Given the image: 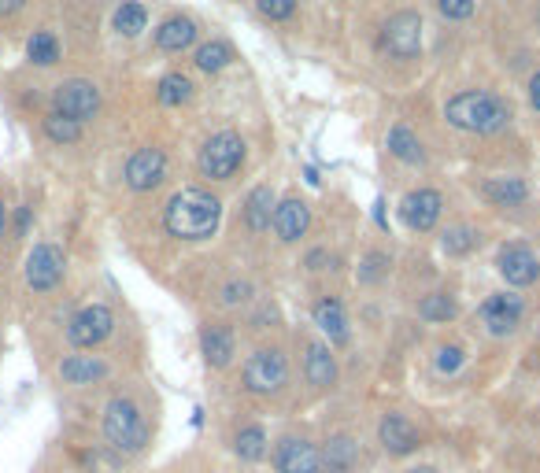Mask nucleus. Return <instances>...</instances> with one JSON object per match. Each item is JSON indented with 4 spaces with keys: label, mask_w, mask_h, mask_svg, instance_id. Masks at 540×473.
Masks as SVG:
<instances>
[{
    "label": "nucleus",
    "mask_w": 540,
    "mask_h": 473,
    "mask_svg": "<svg viewBox=\"0 0 540 473\" xmlns=\"http://www.w3.org/2000/svg\"><path fill=\"white\" fill-rule=\"evenodd\" d=\"M315 322H319V329L330 337V344H348V318H344L341 300L322 296L319 304H315Z\"/></svg>",
    "instance_id": "a211bd4d"
},
{
    "label": "nucleus",
    "mask_w": 540,
    "mask_h": 473,
    "mask_svg": "<svg viewBox=\"0 0 540 473\" xmlns=\"http://www.w3.org/2000/svg\"><path fill=\"white\" fill-rule=\"evenodd\" d=\"M104 437L115 451H123V455H134V451L145 448L148 440V425H145V414L137 407L134 400H123V396H115L108 403V411H104Z\"/></svg>",
    "instance_id": "7ed1b4c3"
},
{
    "label": "nucleus",
    "mask_w": 540,
    "mask_h": 473,
    "mask_svg": "<svg viewBox=\"0 0 540 473\" xmlns=\"http://www.w3.org/2000/svg\"><path fill=\"white\" fill-rule=\"evenodd\" d=\"M63 267H67V259H63L56 244H34V252L26 255V281H30V289H56L63 281Z\"/></svg>",
    "instance_id": "6e6552de"
},
{
    "label": "nucleus",
    "mask_w": 540,
    "mask_h": 473,
    "mask_svg": "<svg viewBox=\"0 0 540 473\" xmlns=\"http://www.w3.org/2000/svg\"><path fill=\"white\" fill-rule=\"evenodd\" d=\"M418 315L426 318V322H448L455 315V300L448 292H430V296H422Z\"/></svg>",
    "instance_id": "c756f323"
},
{
    "label": "nucleus",
    "mask_w": 540,
    "mask_h": 473,
    "mask_svg": "<svg viewBox=\"0 0 540 473\" xmlns=\"http://www.w3.org/2000/svg\"><path fill=\"white\" fill-rule=\"evenodd\" d=\"M274 193H270V185H259V189H252L245 200V222H248V230H256L263 233L274 222Z\"/></svg>",
    "instance_id": "4be33fe9"
},
{
    "label": "nucleus",
    "mask_w": 540,
    "mask_h": 473,
    "mask_svg": "<svg viewBox=\"0 0 540 473\" xmlns=\"http://www.w3.org/2000/svg\"><path fill=\"white\" fill-rule=\"evenodd\" d=\"M193 41H197V23L185 19V15H174V19H167V23L156 30V45H160L163 52H185Z\"/></svg>",
    "instance_id": "412c9836"
},
{
    "label": "nucleus",
    "mask_w": 540,
    "mask_h": 473,
    "mask_svg": "<svg viewBox=\"0 0 540 473\" xmlns=\"http://www.w3.org/2000/svg\"><path fill=\"white\" fill-rule=\"evenodd\" d=\"M245 163V141L237 134H215L211 141H204L200 148V174L204 178H215V182H226V178H234L237 170Z\"/></svg>",
    "instance_id": "20e7f679"
},
{
    "label": "nucleus",
    "mask_w": 540,
    "mask_h": 473,
    "mask_svg": "<svg viewBox=\"0 0 540 473\" xmlns=\"http://www.w3.org/2000/svg\"><path fill=\"white\" fill-rule=\"evenodd\" d=\"M56 111L60 115H67V119L74 122H86L97 115L100 108V93H97V85L86 82V78H71V82H60L56 85Z\"/></svg>",
    "instance_id": "423d86ee"
},
{
    "label": "nucleus",
    "mask_w": 540,
    "mask_h": 473,
    "mask_svg": "<svg viewBox=\"0 0 540 473\" xmlns=\"http://www.w3.org/2000/svg\"><path fill=\"white\" fill-rule=\"evenodd\" d=\"M522 311H526L522 296H515V292H500V296H489V300L481 304V322L489 326V333L507 337V333L522 322Z\"/></svg>",
    "instance_id": "f8f14e48"
},
{
    "label": "nucleus",
    "mask_w": 540,
    "mask_h": 473,
    "mask_svg": "<svg viewBox=\"0 0 540 473\" xmlns=\"http://www.w3.org/2000/svg\"><path fill=\"white\" fill-rule=\"evenodd\" d=\"M145 26H148V12L141 8V4H134V0H126L123 8L115 12V30H119V34L137 37Z\"/></svg>",
    "instance_id": "c85d7f7f"
},
{
    "label": "nucleus",
    "mask_w": 540,
    "mask_h": 473,
    "mask_svg": "<svg viewBox=\"0 0 540 473\" xmlns=\"http://www.w3.org/2000/svg\"><path fill=\"white\" fill-rule=\"evenodd\" d=\"M400 219L418 233L433 230L437 219H441V193H433V189H415V193H407L404 204H400Z\"/></svg>",
    "instance_id": "ddd939ff"
},
{
    "label": "nucleus",
    "mask_w": 540,
    "mask_h": 473,
    "mask_svg": "<svg viewBox=\"0 0 540 473\" xmlns=\"http://www.w3.org/2000/svg\"><path fill=\"white\" fill-rule=\"evenodd\" d=\"M322 263H326V252H311V255H307V267H311V270H322Z\"/></svg>",
    "instance_id": "79ce46f5"
},
{
    "label": "nucleus",
    "mask_w": 540,
    "mask_h": 473,
    "mask_svg": "<svg viewBox=\"0 0 540 473\" xmlns=\"http://www.w3.org/2000/svg\"><path fill=\"white\" fill-rule=\"evenodd\" d=\"M274 233H278V241L293 244L300 241L307 233V226H311V211H307L304 200H296V196H289V200H282V204L274 207Z\"/></svg>",
    "instance_id": "2eb2a0df"
},
{
    "label": "nucleus",
    "mask_w": 540,
    "mask_h": 473,
    "mask_svg": "<svg viewBox=\"0 0 540 473\" xmlns=\"http://www.w3.org/2000/svg\"><path fill=\"white\" fill-rule=\"evenodd\" d=\"M411 473H437V470H430V466H422V470H411Z\"/></svg>",
    "instance_id": "c03bdc74"
},
{
    "label": "nucleus",
    "mask_w": 540,
    "mask_h": 473,
    "mask_svg": "<svg viewBox=\"0 0 540 473\" xmlns=\"http://www.w3.org/2000/svg\"><path fill=\"white\" fill-rule=\"evenodd\" d=\"M378 440L389 455H411L418 448V429L404 414H385L378 425Z\"/></svg>",
    "instance_id": "dca6fc26"
},
{
    "label": "nucleus",
    "mask_w": 540,
    "mask_h": 473,
    "mask_svg": "<svg viewBox=\"0 0 540 473\" xmlns=\"http://www.w3.org/2000/svg\"><path fill=\"white\" fill-rule=\"evenodd\" d=\"M444 119L452 122L455 130H467V134H496L511 122V108L492 93L470 89V93H459L444 104Z\"/></svg>",
    "instance_id": "f03ea898"
},
{
    "label": "nucleus",
    "mask_w": 540,
    "mask_h": 473,
    "mask_svg": "<svg viewBox=\"0 0 540 473\" xmlns=\"http://www.w3.org/2000/svg\"><path fill=\"white\" fill-rule=\"evenodd\" d=\"M385 49L400 56V60H411L422 49V19L415 12H400L385 23Z\"/></svg>",
    "instance_id": "9d476101"
},
{
    "label": "nucleus",
    "mask_w": 540,
    "mask_h": 473,
    "mask_svg": "<svg viewBox=\"0 0 540 473\" xmlns=\"http://www.w3.org/2000/svg\"><path fill=\"white\" fill-rule=\"evenodd\" d=\"M444 252L448 255H467L474 244H478V233L474 230H467V226H459V230H448L444 233Z\"/></svg>",
    "instance_id": "473e14b6"
},
{
    "label": "nucleus",
    "mask_w": 540,
    "mask_h": 473,
    "mask_svg": "<svg viewBox=\"0 0 540 473\" xmlns=\"http://www.w3.org/2000/svg\"><path fill=\"white\" fill-rule=\"evenodd\" d=\"M26 226H30V207H23L19 215H15V230L19 233H26Z\"/></svg>",
    "instance_id": "a19ab883"
},
{
    "label": "nucleus",
    "mask_w": 540,
    "mask_h": 473,
    "mask_svg": "<svg viewBox=\"0 0 540 473\" xmlns=\"http://www.w3.org/2000/svg\"><path fill=\"white\" fill-rule=\"evenodd\" d=\"M459 366H463V348H441V352H437V370H441V374H455V370H459Z\"/></svg>",
    "instance_id": "f704fd0d"
},
{
    "label": "nucleus",
    "mask_w": 540,
    "mask_h": 473,
    "mask_svg": "<svg viewBox=\"0 0 540 473\" xmlns=\"http://www.w3.org/2000/svg\"><path fill=\"white\" fill-rule=\"evenodd\" d=\"M245 389L256 392V396H274V392L285 389V381H289V363H285L282 352H274V348H259L256 355H248L245 363Z\"/></svg>",
    "instance_id": "39448f33"
},
{
    "label": "nucleus",
    "mask_w": 540,
    "mask_h": 473,
    "mask_svg": "<svg viewBox=\"0 0 540 473\" xmlns=\"http://www.w3.org/2000/svg\"><path fill=\"white\" fill-rule=\"evenodd\" d=\"M234 451L245 462H259L263 455H267V433H263L259 425H245V429L237 433V440H234Z\"/></svg>",
    "instance_id": "a878e982"
},
{
    "label": "nucleus",
    "mask_w": 540,
    "mask_h": 473,
    "mask_svg": "<svg viewBox=\"0 0 540 473\" xmlns=\"http://www.w3.org/2000/svg\"><path fill=\"white\" fill-rule=\"evenodd\" d=\"M304 374H307V381L319 385V389H330L333 381H337V363H333L330 344H307Z\"/></svg>",
    "instance_id": "f3484780"
},
{
    "label": "nucleus",
    "mask_w": 540,
    "mask_h": 473,
    "mask_svg": "<svg viewBox=\"0 0 540 473\" xmlns=\"http://www.w3.org/2000/svg\"><path fill=\"white\" fill-rule=\"evenodd\" d=\"M230 60H234V52H230V45L226 41H208L204 49L197 52V67L200 71H222V67H230Z\"/></svg>",
    "instance_id": "7c9ffc66"
},
{
    "label": "nucleus",
    "mask_w": 540,
    "mask_h": 473,
    "mask_svg": "<svg viewBox=\"0 0 540 473\" xmlns=\"http://www.w3.org/2000/svg\"><path fill=\"white\" fill-rule=\"evenodd\" d=\"M385 263H389V259H385L381 252L367 255V263H363V270H359V278H363V281H378L381 270H385Z\"/></svg>",
    "instance_id": "e433bc0d"
},
{
    "label": "nucleus",
    "mask_w": 540,
    "mask_h": 473,
    "mask_svg": "<svg viewBox=\"0 0 540 473\" xmlns=\"http://www.w3.org/2000/svg\"><path fill=\"white\" fill-rule=\"evenodd\" d=\"M26 52H30V60H34L37 67H52V63L60 60V45H56V37H52L49 30H37V34L30 37V45H26Z\"/></svg>",
    "instance_id": "cd10ccee"
},
{
    "label": "nucleus",
    "mask_w": 540,
    "mask_h": 473,
    "mask_svg": "<svg viewBox=\"0 0 540 473\" xmlns=\"http://www.w3.org/2000/svg\"><path fill=\"white\" fill-rule=\"evenodd\" d=\"M537 19H540V12H537Z\"/></svg>",
    "instance_id": "a18cd8bd"
},
{
    "label": "nucleus",
    "mask_w": 540,
    "mask_h": 473,
    "mask_svg": "<svg viewBox=\"0 0 540 473\" xmlns=\"http://www.w3.org/2000/svg\"><path fill=\"white\" fill-rule=\"evenodd\" d=\"M222 219V204L204 189H182V193L171 196V204L163 211V222H167V233L171 237H182V241H204L211 233L219 230Z\"/></svg>",
    "instance_id": "f257e3e1"
},
{
    "label": "nucleus",
    "mask_w": 540,
    "mask_h": 473,
    "mask_svg": "<svg viewBox=\"0 0 540 473\" xmlns=\"http://www.w3.org/2000/svg\"><path fill=\"white\" fill-rule=\"evenodd\" d=\"M500 274L507 278V285L526 289V285H533L540 278V259L529 252L526 244H507L500 252Z\"/></svg>",
    "instance_id": "4468645a"
},
{
    "label": "nucleus",
    "mask_w": 540,
    "mask_h": 473,
    "mask_svg": "<svg viewBox=\"0 0 540 473\" xmlns=\"http://www.w3.org/2000/svg\"><path fill=\"white\" fill-rule=\"evenodd\" d=\"M485 196H489L492 204L511 207V204H522L529 196V189L526 182H518V178H492V182L485 185Z\"/></svg>",
    "instance_id": "393cba45"
},
{
    "label": "nucleus",
    "mask_w": 540,
    "mask_h": 473,
    "mask_svg": "<svg viewBox=\"0 0 540 473\" xmlns=\"http://www.w3.org/2000/svg\"><path fill=\"white\" fill-rule=\"evenodd\" d=\"M274 470L278 473H322V451L304 437H285L274 448Z\"/></svg>",
    "instance_id": "1a4fd4ad"
},
{
    "label": "nucleus",
    "mask_w": 540,
    "mask_h": 473,
    "mask_svg": "<svg viewBox=\"0 0 540 473\" xmlns=\"http://www.w3.org/2000/svg\"><path fill=\"white\" fill-rule=\"evenodd\" d=\"M259 12L267 15V19H274V23H282V19H289V15L296 12V0H256Z\"/></svg>",
    "instance_id": "72a5a7b5"
},
{
    "label": "nucleus",
    "mask_w": 540,
    "mask_h": 473,
    "mask_svg": "<svg viewBox=\"0 0 540 473\" xmlns=\"http://www.w3.org/2000/svg\"><path fill=\"white\" fill-rule=\"evenodd\" d=\"M45 134L56 141V145H71V141H78V134H82V122L67 119V115H60V111H52L49 119H45Z\"/></svg>",
    "instance_id": "2f4dec72"
},
{
    "label": "nucleus",
    "mask_w": 540,
    "mask_h": 473,
    "mask_svg": "<svg viewBox=\"0 0 540 473\" xmlns=\"http://www.w3.org/2000/svg\"><path fill=\"white\" fill-rule=\"evenodd\" d=\"M4 230H8V207L0 200V237H4Z\"/></svg>",
    "instance_id": "37998d69"
},
{
    "label": "nucleus",
    "mask_w": 540,
    "mask_h": 473,
    "mask_svg": "<svg viewBox=\"0 0 540 473\" xmlns=\"http://www.w3.org/2000/svg\"><path fill=\"white\" fill-rule=\"evenodd\" d=\"M111 326H115V315L104 304L82 307L71 318V326H67V340H71L74 348H97L100 340H108Z\"/></svg>",
    "instance_id": "0eeeda50"
},
{
    "label": "nucleus",
    "mask_w": 540,
    "mask_h": 473,
    "mask_svg": "<svg viewBox=\"0 0 540 473\" xmlns=\"http://www.w3.org/2000/svg\"><path fill=\"white\" fill-rule=\"evenodd\" d=\"M160 104H167V108H178V104H185V100L193 97V82L185 78V74H167L160 82Z\"/></svg>",
    "instance_id": "bb28decb"
},
{
    "label": "nucleus",
    "mask_w": 540,
    "mask_h": 473,
    "mask_svg": "<svg viewBox=\"0 0 540 473\" xmlns=\"http://www.w3.org/2000/svg\"><path fill=\"white\" fill-rule=\"evenodd\" d=\"M200 348H204L208 366L222 370V366H230V359H234V333L226 326H208L200 333Z\"/></svg>",
    "instance_id": "6ab92c4d"
},
{
    "label": "nucleus",
    "mask_w": 540,
    "mask_h": 473,
    "mask_svg": "<svg viewBox=\"0 0 540 473\" xmlns=\"http://www.w3.org/2000/svg\"><path fill=\"white\" fill-rule=\"evenodd\" d=\"M104 374H108V363L97 359V355H71V359L60 363V377L67 385H93Z\"/></svg>",
    "instance_id": "aec40b11"
},
{
    "label": "nucleus",
    "mask_w": 540,
    "mask_h": 473,
    "mask_svg": "<svg viewBox=\"0 0 540 473\" xmlns=\"http://www.w3.org/2000/svg\"><path fill=\"white\" fill-rule=\"evenodd\" d=\"M389 152H393L396 159H404V163H422V159H426L418 137L411 134L407 126H393V130H389Z\"/></svg>",
    "instance_id": "b1692460"
},
{
    "label": "nucleus",
    "mask_w": 540,
    "mask_h": 473,
    "mask_svg": "<svg viewBox=\"0 0 540 473\" xmlns=\"http://www.w3.org/2000/svg\"><path fill=\"white\" fill-rule=\"evenodd\" d=\"M163 170H167V156L160 148H137L134 156L126 159V185L137 193H148L163 182Z\"/></svg>",
    "instance_id": "9b49d317"
},
{
    "label": "nucleus",
    "mask_w": 540,
    "mask_h": 473,
    "mask_svg": "<svg viewBox=\"0 0 540 473\" xmlns=\"http://www.w3.org/2000/svg\"><path fill=\"white\" fill-rule=\"evenodd\" d=\"M326 466H330V473H348L352 466H356V440L348 437V433H337V437L330 440V448H326Z\"/></svg>",
    "instance_id": "5701e85b"
},
{
    "label": "nucleus",
    "mask_w": 540,
    "mask_h": 473,
    "mask_svg": "<svg viewBox=\"0 0 540 473\" xmlns=\"http://www.w3.org/2000/svg\"><path fill=\"white\" fill-rule=\"evenodd\" d=\"M23 4H26V0H0V15H12V12H19Z\"/></svg>",
    "instance_id": "ea45409f"
},
{
    "label": "nucleus",
    "mask_w": 540,
    "mask_h": 473,
    "mask_svg": "<svg viewBox=\"0 0 540 473\" xmlns=\"http://www.w3.org/2000/svg\"><path fill=\"white\" fill-rule=\"evenodd\" d=\"M248 292H252V289H248L245 281H241V285H226V292H222V304H237V300H245Z\"/></svg>",
    "instance_id": "4c0bfd02"
},
{
    "label": "nucleus",
    "mask_w": 540,
    "mask_h": 473,
    "mask_svg": "<svg viewBox=\"0 0 540 473\" xmlns=\"http://www.w3.org/2000/svg\"><path fill=\"white\" fill-rule=\"evenodd\" d=\"M437 8L444 19H467L474 12V0H437Z\"/></svg>",
    "instance_id": "c9c22d12"
},
{
    "label": "nucleus",
    "mask_w": 540,
    "mask_h": 473,
    "mask_svg": "<svg viewBox=\"0 0 540 473\" xmlns=\"http://www.w3.org/2000/svg\"><path fill=\"white\" fill-rule=\"evenodd\" d=\"M529 100H533V108L540 111V71L533 74V82H529Z\"/></svg>",
    "instance_id": "58836bf2"
}]
</instances>
